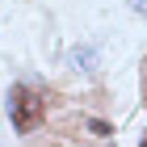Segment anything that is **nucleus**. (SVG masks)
Wrapping results in <instances>:
<instances>
[{
    "label": "nucleus",
    "mask_w": 147,
    "mask_h": 147,
    "mask_svg": "<svg viewBox=\"0 0 147 147\" xmlns=\"http://www.w3.org/2000/svg\"><path fill=\"white\" fill-rule=\"evenodd\" d=\"M9 118H13V130L17 135H30L38 130V122L46 118V97L30 84H13L9 88Z\"/></svg>",
    "instance_id": "1"
},
{
    "label": "nucleus",
    "mask_w": 147,
    "mask_h": 147,
    "mask_svg": "<svg viewBox=\"0 0 147 147\" xmlns=\"http://www.w3.org/2000/svg\"><path fill=\"white\" fill-rule=\"evenodd\" d=\"M143 147H147V139H143Z\"/></svg>",
    "instance_id": "2"
}]
</instances>
